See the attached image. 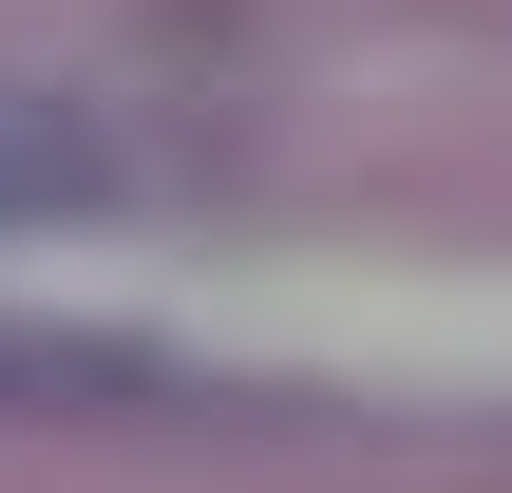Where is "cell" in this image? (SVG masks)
Returning a JSON list of instances; mask_svg holds the SVG:
<instances>
[{"mask_svg":"<svg viewBox=\"0 0 512 493\" xmlns=\"http://www.w3.org/2000/svg\"><path fill=\"white\" fill-rule=\"evenodd\" d=\"M76 190H95L76 95H19V76H0V228H19V209H76Z\"/></svg>","mask_w":512,"mask_h":493,"instance_id":"cell-1","label":"cell"}]
</instances>
